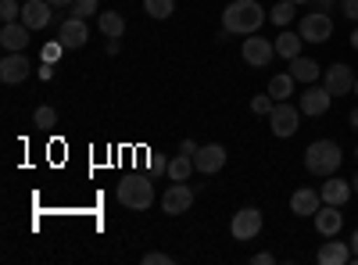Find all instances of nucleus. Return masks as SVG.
Listing matches in <instances>:
<instances>
[{"label": "nucleus", "mask_w": 358, "mask_h": 265, "mask_svg": "<svg viewBox=\"0 0 358 265\" xmlns=\"http://www.w3.org/2000/svg\"><path fill=\"white\" fill-rule=\"evenodd\" d=\"M341 11H344L351 22H358V0H341Z\"/></svg>", "instance_id": "nucleus-33"}, {"label": "nucleus", "mask_w": 358, "mask_h": 265, "mask_svg": "<svg viewBox=\"0 0 358 265\" xmlns=\"http://www.w3.org/2000/svg\"><path fill=\"white\" fill-rule=\"evenodd\" d=\"M29 69L33 65L25 62V54H4V62H0V83L15 86V83L29 79Z\"/></svg>", "instance_id": "nucleus-17"}, {"label": "nucleus", "mask_w": 358, "mask_h": 265, "mask_svg": "<svg viewBox=\"0 0 358 265\" xmlns=\"http://www.w3.org/2000/svg\"><path fill=\"white\" fill-rule=\"evenodd\" d=\"M62 50H65L62 43H47V47H43V62H47V65H54L57 57H62Z\"/></svg>", "instance_id": "nucleus-32"}, {"label": "nucleus", "mask_w": 358, "mask_h": 265, "mask_svg": "<svg viewBox=\"0 0 358 265\" xmlns=\"http://www.w3.org/2000/svg\"><path fill=\"white\" fill-rule=\"evenodd\" d=\"M273 108H276V101L268 97V94H262V97H251V115H265V119H268V111H273Z\"/></svg>", "instance_id": "nucleus-30"}, {"label": "nucleus", "mask_w": 358, "mask_h": 265, "mask_svg": "<svg viewBox=\"0 0 358 265\" xmlns=\"http://www.w3.org/2000/svg\"><path fill=\"white\" fill-rule=\"evenodd\" d=\"M140 265H172V255H165V251H147V255L140 258Z\"/></svg>", "instance_id": "nucleus-31"}, {"label": "nucleus", "mask_w": 358, "mask_h": 265, "mask_svg": "<svg viewBox=\"0 0 358 265\" xmlns=\"http://www.w3.org/2000/svg\"><path fill=\"white\" fill-rule=\"evenodd\" d=\"M0 18H4V25L8 22H22V4L18 0H0Z\"/></svg>", "instance_id": "nucleus-29"}, {"label": "nucleus", "mask_w": 358, "mask_h": 265, "mask_svg": "<svg viewBox=\"0 0 358 265\" xmlns=\"http://www.w3.org/2000/svg\"><path fill=\"white\" fill-rule=\"evenodd\" d=\"M297 122H301V108H294L287 101H276V108L268 111V129H273L276 136H294L297 133Z\"/></svg>", "instance_id": "nucleus-6"}, {"label": "nucleus", "mask_w": 358, "mask_h": 265, "mask_svg": "<svg viewBox=\"0 0 358 265\" xmlns=\"http://www.w3.org/2000/svg\"><path fill=\"white\" fill-rule=\"evenodd\" d=\"M341 162H344V155H341V143L337 140H315V143H308V151H305V169L312 172V176H334V172H341Z\"/></svg>", "instance_id": "nucleus-2"}, {"label": "nucleus", "mask_w": 358, "mask_h": 265, "mask_svg": "<svg viewBox=\"0 0 358 265\" xmlns=\"http://www.w3.org/2000/svg\"><path fill=\"white\" fill-rule=\"evenodd\" d=\"M312 219H315V233H319V237H337V233L344 229V215H341L337 204H322Z\"/></svg>", "instance_id": "nucleus-16"}, {"label": "nucleus", "mask_w": 358, "mask_h": 265, "mask_svg": "<svg viewBox=\"0 0 358 265\" xmlns=\"http://www.w3.org/2000/svg\"><path fill=\"white\" fill-rule=\"evenodd\" d=\"M72 18H90V15H101V0H76L69 8Z\"/></svg>", "instance_id": "nucleus-27"}, {"label": "nucleus", "mask_w": 358, "mask_h": 265, "mask_svg": "<svg viewBox=\"0 0 358 265\" xmlns=\"http://www.w3.org/2000/svg\"><path fill=\"white\" fill-rule=\"evenodd\" d=\"M348 122H351V129H355V133H358V108H355V111H351V115H348Z\"/></svg>", "instance_id": "nucleus-37"}, {"label": "nucleus", "mask_w": 358, "mask_h": 265, "mask_svg": "<svg viewBox=\"0 0 358 265\" xmlns=\"http://www.w3.org/2000/svg\"><path fill=\"white\" fill-rule=\"evenodd\" d=\"M50 18H54V4H50V0H25V4H22V22L33 29V33H36V29H47Z\"/></svg>", "instance_id": "nucleus-12"}, {"label": "nucleus", "mask_w": 358, "mask_h": 265, "mask_svg": "<svg viewBox=\"0 0 358 265\" xmlns=\"http://www.w3.org/2000/svg\"><path fill=\"white\" fill-rule=\"evenodd\" d=\"M265 18L268 15L262 11V4H255V0H233V4L222 11V33H229V36H255Z\"/></svg>", "instance_id": "nucleus-1"}, {"label": "nucleus", "mask_w": 358, "mask_h": 265, "mask_svg": "<svg viewBox=\"0 0 358 265\" xmlns=\"http://www.w3.org/2000/svg\"><path fill=\"white\" fill-rule=\"evenodd\" d=\"M179 151L194 158V155H197V143H194V140H183V143H179Z\"/></svg>", "instance_id": "nucleus-35"}, {"label": "nucleus", "mask_w": 358, "mask_h": 265, "mask_svg": "<svg viewBox=\"0 0 358 265\" xmlns=\"http://www.w3.org/2000/svg\"><path fill=\"white\" fill-rule=\"evenodd\" d=\"M294 15H297V4H294V0H280V4H276L273 11H268V18H273L276 25H290V22H294Z\"/></svg>", "instance_id": "nucleus-26"}, {"label": "nucleus", "mask_w": 358, "mask_h": 265, "mask_svg": "<svg viewBox=\"0 0 358 265\" xmlns=\"http://www.w3.org/2000/svg\"><path fill=\"white\" fill-rule=\"evenodd\" d=\"M190 208H194V190L187 183H172L165 190V197H162V212L165 215H183Z\"/></svg>", "instance_id": "nucleus-8"}, {"label": "nucleus", "mask_w": 358, "mask_h": 265, "mask_svg": "<svg viewBox=\"0 0 358 265\" xmlns=\"http://www.w3.org/2000/svg\"><path fill=\"white\" fill-rule=\"evenodd\" d=\"M241 54H244V62H248L251 69H265V65H268V62H273V57H276V43L255 33L251 40H244Z\"/></svg>", "instance_id": "nucleus-7"}, {"label": "nucleus", "mask_w": 358, "mask_h": 265, "mask_svg": "<svg viewBox=\"0 0 358 265\" xmlns=\"http://www.w3.org/2000/svg\"><path fill=\"white\" fill-rule=\"evenodd\" d=\"M319 65L312 62V57H294V62H290V76L297 79V83H305V86H312L315 79H319Z\"/></svg>", "instance_id": "nucleus-20"}, {"label": "nucleus", "mask_w": 358, "mask_h": 265, "mask_svg": "<svg viewBox=\"0 0 358 265\" xmlns=\"http://www.w3.org/2000/svg\"><path fill=\"white\" fill-rule=\"evenodd\" d=\"M315 262H319V265H348V262H351V244H344V241L330 237V241H326V244L319 248Z\"/></svg>", "instance_id": "nucleus-19"}, {"label": "nucleus", "mask_w": 358, "mask_h": 265, "mask_svg": "<svg viewBox=\"0 0 358 265\" xmlns=\"http://www.w3.org/2000/svg\"><path fill=\"white\" fill-rule=\"evenodd\" d=\"M301 33H280L276 36V54L283 57V62H294V57H301Z\"/></svg>", "instance_id": "nucleus-22"}, {"label": "nucleus", "mask_w": 358, "mask_h": 265, "mask_svg": "<svg viewBox=\"0 0 358 265\" xmlns=\"http://www.w3.org/2000/svg\"><path fill=\"white\" fill-rule=\"evenodd\" d=\"M90 40V29H86V18H65L62 29H57V43L65 50H83Z\"/></svg>", "instance_id": "nucleus-9"}, {"label": "nucleus", "mask_w": 358, "mask_h": 265, "mask_svg": "<svg viewBox=\"0 0 358 265\" xmlns=\"http://www.w3.org/2000/svg\"><path fill=\"white\" fill-rule=\"evenodd\" d=\"M351 47L358 50V29H355V33H351Z\"/></svg>", "instance_id": "nucleus-40"}, {"label": "nucleus", "mask_w": 358, "mask_h": 265, "mask_svg": "<svg viewBox=\"0 0 358 265\" xmlns=\"http://www.w3.org/2000/svg\"><path fill=\"white\" fill-rule=\"evenodd\" d=\"M319 208H322V194H319V190L301 187V190L290 194V212H294V215H305V219H308V215H315Z\"/></svg>", "instance_id": "nucleus-18"}, {"label": "nucleus", "mask_w": 358, "mask_h": 265, "mask_svg": "<svg viewBox=\"0 0 358 265\" xmlns=\"http://www.w3.org/2000/svg\"><path fill=\"white\" fill-rule=\"evenodd\" d=\"M97 25H101V33L108 36V40H118L126 33V18L118 15V11H101L97 15Z\"/></svg>", "instance_id": "nucleus-23"}, {"label": "nucleus", "mask_w": 358, "mask_h": 265, "mask_svg": "<svg viewBox=\"0 0 358 265\" xmlns=\"http://www.w3.org/2000/svg\"><path fill=\"white\" fill-rule=\"evenodd\" d=\"M33 122H36L40 129H50V126H57V111L43 104V108H36V111H33Z\"/></svg>", "instance_id": "nucleus-28"}, {"label": "nucleus", "mask_w": 358, "mask_h": 265, "mask_svg": "<svg viewBox=\"0 0 358 265\" xmlns=\"http://www.w3.org/2000/svg\"><path fill=\"white\" fill-rule=\"evenodd\" d=\"M262 226H265L262 212L255 208V204H248V208H241V212L233 215V222H229V233H233V241L248 244V241H255L258 233H262Z\"/></svg>", "instance_id": "nucleus-4"}, {"label": "nucleus", "mask_w": 358, "mask_h": 265, "mask_svg": "<svg viewBox=\"0 0 358 265\" xmlns=\"http://www.w3.org/2000/svg\"><path fill=\"white\" fill-rule=\"evenodd\" d=\"M140 4H143V11H147V15L158 18V22L172 18V11H176V0H140Z\"/></svg>", "instance_id": "nucleus-25"}, {"label": "nucleus", "mask_w": 358, "mask_h": 265, "mask_svg": "<svg viewBox=\"0 0 358 265\" xmlns=\"http://www.w3.org/2000/svg\"><path fill=\"white\" fill-rule=\"evenodd\" d=\"M194 165H197V172H204V176L219 172V169L226 165V147H222V143H204V147H197Z\"/></svg>", "instance_id": "nucleus-14"}, {"label": "nucleus", "mask_w": 358, "mask_h": 265, "mask_svg": "<svg viewBox=\"0 0 358 265\" xmlns=\"http://www.w3.org/2000/svg\"><path fill=\"white\" fill-rule=\"evenodd\" d=\"M118 204L129 212H147L155 204V183L147 176H126L118 183Z\"/></svg>", "instance_id": "nucleus-3"}, {"label": "nucleus", "mask_w": 358, "mask_h": 265, "mask_svg": "<svg viewBox=\"0 0 358 265\" xmlns=\"http://www.w3.org/2000/svg\"><path fill=\"white\" fill-rule=\"evenodd\" d=\"M351 94H355V97H358V76H355V90H351Z\"/></svg>", "instance_id": "nucleus-42"}, {"label": "nucleus", "mask_w": 358, "mask_h": 265, "mask_svg": "<svg viewBox=\"0 0 358 265\" xmlns=\"http://www.w3.org/2000/svg\"><path fill=\"white\" fill-rule=\"evenodd\" d=\"M294 4H312V0H294Z\"/></svg>", "instance_id": "nucleus-43"}, {"label": "nucleus", "mask_w": 358, "mask_h": 265, "mask_svg": "<svg viewBox=\"0 0 358 265\" xmlns=\"http://www.w3.org/2000/svg\"><path fill=\"white\" fill-rule=\"evenodd\" d=\"M297 33H301L305 43H326L334 36V18L326 11H312V15H305L301 22H297Z\"/></svg>", "instance_id": "nucleus-5"}, {"label": "nucleus", "mask_w": 358, "mask_h": 265, "mask_svg": "<svg viewBox=\"0 0 358 265\" xmlns=\"http://www.w3.org/2000/svg\"><path fill=\"white\" fill-rule=\"evenodd\" d=\"M294 76L290 72H280V76H273V79H268V97H273V101H287L290 94H294Z\"/></svg>", "instance_id": "nucleus-24"}, {"label": "nucleus", "mask_w": 358, "mask_h": 265, "mask_svg": "<svg viewBox=\"0 0 358 265\" xmlns=\"http://www.w3.org/2000/svg\"><path fill=\"white\" fill-rule=\"evenodd\" d=\"M50 4H54V8H72L76 0H50Z\"/></svg>", "instance_id": "nucleus-38"}, {"label": "nucleus", "mask_w": 358, "mask_h": 265, "mask_svg": "<svg viewBox=\"0 0 358 265\" xmlns=\"http://www.w3.org/2000/svg\"><path fill=\"white\" fill-rule=\"evenodd\" d=\"M351 262L358 265V229H355V237H351Z\"/></svg>", "instance_id": "nucleus-36"}, {"label": "nucleus", "mask_w": 358, "mask_h": 265, "mask_svg": "<svg viewBox=\"0 0 358 265\" xmlns=\"http://www.w3.org/2000/svg\"><path fill=\"white\" fill-rule=\"evenodd\" d=\"M330 104H334V94L330 90H326V86H308V90L301 94V104H297V108H301V115H308V119H315V115H326V111H330Z\"/></svg>", "instance_id": "nucleus-11"}, {"label": "nucleus", "mask_w": 358, "mask_h": 265, "mask_svg": "<svg viewBox=\"0 0 358 265\" xmlns=\"http://www.w3.org/2000/svg\"><path fill=\"white\" fill-rule=\"evenodd\" d=\"M29 29L25 22H8L4 29H0V43H4V50L8 54H25V47H29Z\"/></svg>", "instance_id": "nucleus-15"}, {"label": "nucleus", "mask_w": 358, "mask_h": 265, "mask_svg": "<svg viewBox=\"0 0 358 265\" xmlns=\"http://www.w3.org/2000/svg\"><path fill=\"white\" fill-rule=\"evenodd\" d=\"M319 194H322V204H348L351 197H355V190H351V180H341V176L334 172V176H326V183L319 187Z\"/></svg>", "instance_id": "nucleus-13"}, {"label": "nucleus", "mask_w": 358, "mask_h": 265, "mask_svg": "<svg viewBox=\"0 0 358 265\" xmlns=\"http://www.w3.org/2000/svg\"><path fill=\"white\" fill-rule=\"evenodd\" d=\"M351 190H355V194H358V176H355V180H351Z\"/></svg>", "instance_id": "nucleus-41"}, {"label": "nucleus", "mask_w": 358, "mask_h": 265, "mask_svg": "<svg viewBox=\"0 0 358 265\" xmlns=\"http://www.w3.org/2000/svg\"><path fill=\"white\" fill-rule=\"evenodd\" d=\"M251 262H255V265H273L276 258H273V255H268V251H258V255H255Z\"/></svg>", "instance_id": "nucleus-34"}, {"label": "nucleus", "mask_w": 358, "mask_h": 265, "mask_svg": "<svg viewBox=\"0 0 358 265\" xmlns=\"http://www.w3.org/2000/svg\"><path fill=\"white\" fill-rule=\"evenodd\" d=\"M355 158H358V147H355Z\"/></svg>", "instance_id": "nucleus-44"}, {"label": "nucleus", "mask_w": 358, "mask_h": 265, "mask_svg": "<svg viewBox=\"0 0 358 265\" xmlns=\"http://www.w3.org/2000/svg\"><path fill=\"white\" fill-rule=\"evenodd\" d=\"M194 169H197V165H194V158L179 151V155H176V158L169 162V169H165V172H169V180H172V183H187Z\"/></svg>", "instance_id": "nucleus-21"}, {"label": "nucleus", "mask_w": 358, "mask_h": 265, "mask_svg": "<svg viewBox=\"0 0 358 265\" xmlns=\"http://www.w3.org/2000/svg\"><path fill=\"white\" fill-rule=\"evenodd\" d=\"M322 86L330 90L334 97H344V94H351L355 90V72H351V65H330L326 69V76H322Z\"/></svg>", "instance_id": "nucleus-10"}, {"label": "nucleus", "mask_w": 358, "mask_h": 265, "mask_svg": "<svg viewBox=\"0 0 358 265\" xmlns=\"http://www.w3.org/2000/svg\"><path fill=\"white\" fill-rule=\"evenodd\" d=\"M315 4H319V11H330V4H334V0H315Z\"/></svg>", "instance_id": "nucleus-39"}]
</instances>
